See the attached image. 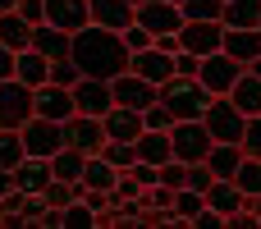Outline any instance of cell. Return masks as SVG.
<instances>
[{
	"mask_svg": "<svg viewBox=\"0 0 261 229\" xmlns=\"http://www.w3.org/2000/svg\"><path fill=\"white\" fill-rule=\"evenodd\" d=\"M18 14L28 23H46V0H18Z\"/></svg>",
	"mask_w": 261,
	"mask_h": 229,
	"instance_id": "obj_38",
	"label": "cell"
},
{
	"mask_svg": "<svg viewBox=\"0 0 261 229\" xmlns=\"http://www.w3.org/2000/svg\"><path fill=\"white\" fill-rule=\"evenodd\" d=\"M225 28H261V0H225Z\"/></svg>",
	"mask_w": 261,
	"mask_h": 229,
	"instance_id": "obj_25",
	"label": "cell"
},
{
	"mask_svg": "<svg viewBox=\"0 0 261 229\" xmlns=\"http://www.w3.org/2000/svg\"><path fill=\"white\" fill-rule=\"evenodd\" d=\"M179 9H184V18H220L225 0H184Z\"/></svg>",
	"mask_w": 261,
	"mask_h": 229,
	"instance_id": "obj_32",
	"label": "cell"
},
{
	"mask_svg": "<svg viewBox=\"0 0 261 229\" xmlns=\"http://www.w3.org/2000/svg\"><path fill=\"white\" fill-rule=\"evenodd\" d=\"M161 101L170 106L174 119H202L206 106H211V92L197 83V78H184V73H170L161 83Z\"/></svg>",
	"mask_w": 261,
	"mask_h": 229,
	"instance_id": "obj_2",
	"label": "cell"
},
{
	"mask_svg": "<svg viewBox=\"0 0 261 229\" xmlns=\"http://www.w3.org/2000/svg\"><path fill=\"white\" fill-rule=\"evenodd\" d=\"M202 124L211 129V138L216 142H243V129H248V115L229 101V96H211V106H206V115H202Z\"/></svg>",
	"mask_w": 261,
	"mask_h": 229,
	"instance_id": "obj_4",
	"label": "cell"
},
{
	"mask_svg": "<svg viewBox=\"0 0 261 229\" xmlns=\"http://www.w3.org/2000/svg\"><path fill=\"white\" fill-rule=\"evenodd\" d=\"M225 50L248 69L261 55V28H225Z\"/></svg>",
	"mask_w": 261,
	"mask_h": 229,
	"instance_id": "obj_19",
	"label": "cell"
},
{
	"mask_svg": "<svg viewBox=\"0 0 261 229\" xmlns=\"http://www.w3.org/2000/svg\"><path fill=\"white\" fill-rule=\"evenodd\" d=\"M32 119V87L18 78L0 83V129H23Z\"/></svg>",
	"mask_w": 261,
	"mask_h": 229,
	"instance_id": "obj_7",
	"label": "cell"
},
{
	"mask_svg": "<svg viewBox=\"0 0 261 229\" xmlns=\"http://www.w3.org/2000/svg\"><path fill=\"white\" fill-rule=\"evenodd\" d=\"M64 129H69V147H78V151H87V156H96L101 147H106V124H101V115H73V119H64Z\"/></svg>",
	"mask_w": 261,
	"mask_h": 229,
	"instance_id": "obj_11",
	"label": "cell"
},
{
	"mask_svg": "<svg viewBox=\"0 0 261 229\" xmlns=\"http://www.w3.org/2000/svg\"><path fill=\"white\" fill-rule=\"evenodd\" d=\"M206 207H211V211H220V216L229 220L234 211H243V207H252V202H248V193H243L234 179H216V184L206 188Z\"/></svg>",
	"mask_w": 261,
	"mask_h": 229,
	"instance_id": "obj_17",
	"label": "cell"
},
{
	"mask_svg": "<svg viewBox=\"0 0 261 229\" xmlns=\"http://www.w3.org/2000/svg\"><path fill=\"white\" fill-rule=\"evenodd\" d=\"M174 211H179V220H188L193 225V216L197 211H206V193H197V188H174Z\"/></svg>",
	"mask_w": 261,
	"mask_h": 229,
	"instance_id": "obj_28",
	"label": "cell"
},
{
	"mask_svg": "<svg viewBox=\"0 0 261 229\" xmlns=\"http://www.w3.org/2000/svg\"><path fill=\"white\" fill-rule=\"evenodd\" d=\"M9 9H18V0H0V14H9Z\"/></svg>",
	"mask_w": 261,
	"mask_h": 229,
	"instance_id": "obj_42",
	"label": "cell"
},
{
	"mask_svg": "<svg viewBox=\"0 0 261 229\" xmlns=\"http://www.w3.org/2000/svg\"><path fill=\"white\" fill-rule=\"evenodd\" d=\"M170 142H174V156L179 161H206L211 156V129L202 124V119H174V129H170Z\"/></svg>",
	"mask_w": 261,
	"mask_h": 229,
	"instance_id": "obj_5",
	"label": "cell"
},
{
	"mask_svg": "<svg viewBox=\"0 0 261 229\" xmlns=\"http://www.w3.org/2000/svg\"><path fill=\"white\" fill-rule=\"evenodd\" d=\"M206 165H211V174H216V179H234V174H239V165H243V147H239V142H211Z\"/></svg>",
	"mask_w": 261,
	"mask_h": 229,
	"instance_id": "obj_23",
	"label": "cell"
},
{
	"mask_svg": "<svg viewBox=\"0 0 261 229\" xmlns=\"http://www.w3.org/2000/svg\"><path fill=\"white\" fill-rule=\"evenodd\" d=\"M23 156H28L23 133H18V129H0V165H5V170H14Z\"/></svg>",
	"mask_w": 261,
	"mask_h": 229,
	"instance_id": "obj_29",
	"label": "cell"
},
{
	"mask_svg": "<svg viewBox=\"0 0 261 229\" xmlns=\"http://www.w3.org/2000/svg\"><path fill=\"white\" fill-rule=\"evenodd\" d=\"M115 179H119V170L96 151V156H87V165H83V188H115Z\"/></svg>",
	"mask_w": 261,
	"mask_h": 229,
	"instance_id": "obj_26",
	"label": "cell"
},
{
	"mask_svg": "<svg viewBox=\"0 0 261 229\" xmlns=\"http://www.w3.org/2000/svg\"><path fill=\"white\" fill-rule=\"evenodd\" d=\"M211 184H216V174H211V165H206V161H193V165H188V188H197V193H206Z\"/></svg>",
	"mask_w": 261,
	"mask_h": 229,
	"instance_id": "obj_36",
	"label": "cell"
},
{
	"mask_svg": "<svg viewBox=\"0 0 261 229\" xmlns=\"http://www.w3.org/2000/svg\"><path fill=\"white\" fill-rule=\"evenodd\" d=\"M110 92H115V106H133V110H147L151 101H161V87L133 69H124L119 78H110Z\"/></svg>",
	"mask_w": 261,
	"mask_h": 229,
	"instance_id": "obj_8",
	"label": "cell"
},
{
	"mask_svg": "<svg viewBox=\"0 0 261 229\" xmlns=\"http://www.w3.org/2000/svg\"><path fill=\"white\" fill-rule=\"evenodd\" d=\"M14 69H18V50H9V46L0 41V83L14 78Z\"/></svg>",
	"mask_w": 261,
	"mask_h": 229,
	"instance_id": "obj_40",
	"label": "cell"
},
{
	"mask_svg": "<svg viewBox=\"0 0 261 229\" xmlns=\"http://www.w3.org/2000/svg\"><path fill=\"white\" fill-rule=\"evenodd\" d=\"M101 124H106V138H115V142H138L142 138V110H133V106H110L106 115H101Z\"/></svg>",
	"mask_w": 261,
	"mask_h": 229,
	"instance_id": "obj_12",
	"label": "cell"
},
{
	"mask_svg": "<svg viewBox=\"0 0 261 229\" xmlns=\"http://www.w3.org/2000/svg\"><path fill=\"white\" fill-rule=\"evenodd\" d=\"M14 78L28 83V87H41V83H50V60H46L37 46L18 50V69H14Z\"/></svg>",
	"mask_w": 261,
	"mask_h": 229,
	"instance_id": "obj_21",
	"label": "cell"
},
{
	"mask_svg": "<svg viewBox=\"0 0 261 229\" xmlns=\"http://www.w3.org/2000/svg\"><path fill=\"white\" fill-rule=\"evenodd\" d=\"M229 101H234L243 115H261V78L252 73V69L239 73V83L229 87Z\"/></svg>",
	"mask_w": 261,
	"mask_h": 229,
	"instance_id": "obj_22",
	"label": "cell"
},
{
	"mask_svg": "<svg viewBox=\"0 0 261 229\" xmlns=\"http://www.w3.org/2000/svg\"><path fill=\"white\" fill-rule=\"evenodd\" d=\"M32 28H37V23H28L18 9L0 14V41H5L9 50H28V46H32Z\"/></svg>",
	"mask_w": 261,
	"mask_h": 229,
	"instance_id": "obj_24",
	"label": "cell"
},
{
	"mask_svg": "<svg viewBox=\"0 0 261 229\" xmlns=\"http://www.w3.org/2000/svg\"><path fill=\"white\" fill-rule=\"evenodd\" d=\"M252 211H257V220H261V197H252Z\"/></svg>",
	"mask_w": 261,
	"mask_h": 229,
	"instance_id": "obj_44",
	"label": "cell"
},
{
	"mask_svg": "<svg viewBox=\"0 0 261 229\" xmlns=\"http://www.w3.org/2000/svg\"><path fill=\"white\" fill-rule=\"evenodd\" d=\"M46 23H55L64 32H78V28L92 23V9H87V0H46Z\"/></svg>",
	"mask_w": 261,
	"mask_h": 229,
	"instance_id": "obj_15",
	"label": "cell"
},
{
	"mask_svg": "<svg viewBox=\"0 0 261 229\" xmlns=\"http://www.w3.org/2000/svg\"><path fill=\"white\" fill-rule=\"evenodd\" d=\"M243 156H257L261 161V115H248V129H243Z\"/></svg>",
	"mask_w": 261,
	"mask_h": 229,
	"instance_id": "obj_35",
	"label": "cell"
},
{
	"mask_svg": "<svg viewBox=\"0 0 261 229\" xmlns=\"http://www.w3.org/2000/svg\"><path fill=\"white\" fill-rule=\"evenodd\" d=\"M73 101H78V110H83V115H106V110L115 106L110 78H92V73H83V78L73 83Z\"/></svg>",
	"mask_w": 261,
	"mask_h": 229,
	"instance_id": "obj_10",
	"label": "cell"
},
{
	"mask_svg": "<svg viewBox=\"0 0 261 229\" xmlns=\"http://www.w3.org/2000/svg\"><path fill=\"white\" fill-rule=\"evenodd\" d=\"M18 133H23L28 156H46V161H50L60 147H69V129H64L60 119H46V115H32Z\"/></svg>",
	"mask_w": 261,
	"mask_h": 229,
	"instance_id": "obj_3",
	"label": "cell"
},
{
	"mask_svg": "<svg viewBox=\"0 0 261 229\" xmlns=\"http://www.w3.org/2000/svg\"><path fill=\"white\" fill-rule=\"evenodd\" d=\"M234 184L248 193V202H252V197H261V161H257V156H243V165H239Z\"/></svg>",
	"mask_w": 261,
	"mask_h": 229,
	"instance_id": "obj_30",
	"label": "cell"
},
{
	"mask_svg": "<svg viewBox=\"0 0 261 229\" xmlns=\"http://www.w3.org/2000/svg\"><path fill=\"white\" fill-rule=\"evenodd\" d=\"M83 78V69H78V60L73 55H60V60H50V83H60V87H73Z\"/></svg>",
	"mask_w": 261,
	"mask_h": 229,
	"instance_id": "obj_31",
	"label": "cell"
},
{
	"mask_svg": "<svg viewBox=\"0 0 261 229\" xmlns=\"http://www.w3.org/2000/svg\"><path fill=\"white\" fill-rule=\"evenodd\" d=\"M124 46H128V50H147V46H156V32H151V28H142V23L133 18V23L124 28Z\"/></svg>",
	"mask_w": 261,
	"mask_h": 229,
	"instance_id": "obj_33",
	"label": "cell"
},
{
	"mask_svg": "<svg viewBox=\"0 0 261 229\" xmlns=\"http://www.w3.org/2000/svg\"><path fill=\"white\" fill-rule=\"evenodd\" d=\"M142 124H147V129H174V115H170L165 101H151V106L142 110Z\"/></svg>",
	"mask_w": 261,
	"mask_h": 229,
	"instance_id": "obj_34",
	"label": "cell"
},
{
	"mask_svg": "<svg viewBox=\"0 0 261 229\" xmlns=\"http://www.w3.org/2000/svg\"><path fill=\"white\" fill-rule=\"evenodd\" d=\"M193 229H225V216L206 207V211H197V216H193Z\"/></svg>",
	"mask_w": 261,
	"mask_h": 229,
	"instance_id": "obj_39",
	"label": "cell"
},
{
	"mask_svg": "<svg viewBox=\"0 0 261 229\" xmlns=\"http://www.w3.org/2000/svg\"><path fill=\"white\" fill-rule=\"evenodd\" d=\"M248 69H252V73H257V78H261V55H257V60H252V64H248Z\"/></svg>",
	"mask_w": 261,
	"mask_h": 229,
	"instance_id": "obj_43",
	"label": "cell"
},
{
	"mask_svg": "<svg viewBox=\"0 0 261 229\" xmlns=\"http://www.w3.org/2000/svg\"><path fill=\"white\" fill-rule=\"evenodd\" d=\"M32 115H46V119H73L78 115V101H73V87H60V83H41L32 87Z\"/></svg>",
	"mask_w": 261,
	"mask_h": 229,
	"instance_id": "obj_9",
	"label": "cell"
},
{
	"mask_svg": "<svg viewBox=\"0 0 261 229\" xmlns=\"http://www.w3.org/2000/svg\"><path fill=\"white\" fill-rule=\"evenodd\" d=\"M101 156H106L115 170H133V165H138V142H115V138H106Z\"/></svg>",
	"mask_w": 261,
	"mask_h": 229,
	"instance_id": "obj_27",
	"label": "cell"
},
{
	"mask_svg": "<svg viewBox=\"0 0 261 229\" xmlns=\"http://www.w3.org/2000/svg\"><path fill=\"white\" fill-rule=\"evenodd\" d=\"M69 55H73V60H78V69H83V73H92V78H119V73L133 64V50L124 46V32L101 28V23L78 28V32H73V50H69Z\"/></svg>",
	"mask_w": 261,
	"mask_h": 229,
	"instance_id": "obj_1",
	"label": "cell"
},
{
	"mask_svg": "<svg viewBox=\"0 0 261 229\" xmlns=\"http://www.w3.org/2000/svg\"><path fill=\"white\" fill-rule=\"evenodd\" d=\"M243 64L229 55V50H216V55H202V69H197V83L211 92V96H229V87L239 83Z\"/></svg>",
	"mask_w": 261,
	"mask_h": 229,
	"instance_id": "obj_6",
	"label": "cell"
},
{
	"mask_svg": "<svg viewBox=\"0 0 261 229\" xmlns=\"http://www.w3.org/2000/svg\"><path fill=\"white\" fill-rule=\"evenodd\" d=\"M87 9H92V23L115 28V32H124V28L138 18V9H133L128 0H87Z\"/></svg>",
	"mask_w": 261,
	"mask_h": 229,
	"instance_id": "obj_18",
	"label": "cell"
},
{
	"mask_svg": "<svg viewBox=\"0 0 261 229\" xmlns=\"http://www.w3.org/2000/svg\"><path fill=\"white\" fill-rule=\"evenodd\" d=\"M138 23L151 32H179L184 28V9L174 0H142L138 5Z\"/></svg>",
	"mask_w": 261,
	"mask_h": 229,
	"instance_id": "obj_13",
	"label": "cell"
},
{
	"mask_svg": "<svg viewBox=\"0 0 261 229\" xmlns=\"http://www.w3.org/2000/svg\"><path fill=\"white\" fill-rule=\"evenodd\" d=\"M197 69H202V55H193V50H174V73H184V78H197Z\"/></svg>",
	"mask_w": 261,
	"mask_h": 229,
	"instance_id": "obj_37",
	"label": "cell"
},
{
	"mask_svg": "<svg viewBox=\"0 0 261 229\" xmlns=\"http://www.w3.org/2000/svg\"><path fill=\"white\" fill-rule=\"evenodd\" d=\"M50 179H55V170H50L46 156H23L14 165V188H23V193H41Z\"/></svg>",
	"mask_w": 261,
	"mask_h": 229,
	"instance_id": "obj_16",
	"label": "cell"
},
{
	"mask_svg": "<svg viewBox=\"0 0 261 229\" xmlns=\"http://www.w3.org/2000/svg\"><path fill=\"white\" fill-rule=\"evenodd\" d=\"M9 193H14V170L0 165V197H9Z\"/></svg>",
	"mask_w": 261,
	"mask_h": 229,
	"instance_id": "obj_41",
	"label": "cell"
},
{
	"mask_svg": "<svg viewBox=\"0 0 261 229\" xmlns=\"http://www.w3.org/2000/svg\"><path fill=\"white\" fill-rule=\"evenodd\" d=\"M32 46H37L46 60H60V55L73 50V32H64V28H55V23H37V28H32Z\"/></svg>",
	"mask_w": 261,
	"mask_h": 229,
	"instance_id": "obj_20",
	"label": "cell"
},
{
	"mask_svg": "<svg viewBox=\"0 0 261 229\" xmlns=\"http://www.w3.org/2000/svg\"><path fill=\"white\" fill-rule=\"evenodd\" d=\"M133 73H142V78H151L156 87L174 73V55L170 50H161V46H147V50H133V64H128Z\"/></svg>",
	"mask_w": 261,
	"mask_h": 229,
	"instance_id": "obj_14",
	"label": "cell"
}]
</instances>
